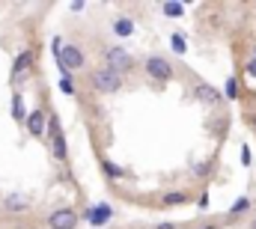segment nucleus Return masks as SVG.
Returning <instances> with one entry per match:
<instances>
[{
    "mask_svg": "<svg viewBox=\"0 0 256 229\" xmlns=\"http://www.w3.org/2000/svg\"><path fill=\"white\" fill-rule=\"evenodd\" d=\"M90 86H92V92H98V96H114V92L122 90V78L102 66V68H96V72L90 74Z\"/></svg>",
    "mask_w": 256,
    "mask_h": 229,
    "instance_id": "1",
    "label": "nucleus"
},
{
    "mask_svg": "<svg viewBox=\"0 0 256 229\" xmlns=\"http://www.w3.org/2000/svg\"><path fill=\"white\" fill-rule=\"evenodd\" d=\"M143 72L149 74V80H158V84H167L176 74L173 62L167 57H161V54H149V57L143 60Z\"/></svg>",
    "mask_w": 256,
    "mask_h": 229,
    "instance_id": "2",
    "label": "nucleus"
},
{
    "mask_svg": "<svg viewBox=\"0 0 256 229\" xmlns=\"http://www.w3.org/2000/svg\"><path fill=\"white\" fill-rule=\"evenodd\" d=\"M57 66H60L63 78H66V74L72 78V72H80V68H86V54H84V48H80V45H66V42H63V51H60Z\"/></svg>",
    "mask_w": 256,
    "mask_h": 229,
    "instance_id": "3",
    "label": "nucleus"
},
{
    "mask_svg": "<svg viewBox=\"0 0 256 229\" xmlns=\"http://www.w3.org/2000/svg\"><path fill=\"white\" fill-rule=\"evenodd\" d=\"M104 68H110L114 74H128L131 68H134V57L128 54L122 45H110L108 51H104Z\"/></svg>",
    "mask_w": 256,
    "mask_h": 229,
    "instance_id": "4",
    "label": "nucleus"
},
{
    "mask_svg": "<svg viewBox=\"0 0 256 229\" xmlns=\"http://www.w3.org/2000/svg\"><path fill=\"white\" fill-rule=\"evenodd\" d=\"M48 143H51V152H54V158L66 164L68 161V146H66V134L63 128H60V122H57V116H48Z\"/></svg>",
    "mask_w": 256,
    "mask_h": 229,
    "instance_id": "5",
    "label": "nucleus"
},
{
    "mask_svg": "<svg viewBox=\"0 0 256 229\" xmlns=\"http://www.w3.org/2000/svg\"><path fill=\"white\" fill-rule=\"evenodd\" d=\"M48 229H78V224H80V218H78V212L74 208H68V206H63V208H54V212H48Z\"/></svg>",
    "mask_w": 256,
    "mask_h": 229,
    "instance_id": "6",
    "label": "nucleus"
},
{
    "mask_svg": "<svg viewBox=\"0 0 256 229\" xmlns=\"http://www.w3.org/2000/svg\"><path fill=\"white\" fill-rule=\"evenodd\" d=\"M24 128L30 131V137L42 140V137H45V131H48V110H42V108H33V110H27Z\"/></svg>",
    "mask_w": 256,
    "mask_h": 229,
    "instance_id": "7",
    "label": "nucleus"
},
{
    "mask_svg": "<svg viewBox=\"0 0 256 229\" xmlns=\"http://www.w3.org/2000/svg\"><path fill=\"white\" fill-rule=\"evenodd\" d=\"M30 68H33V51H21L15 62H12V72H9V80L12 84H21L27 74H30Z\"/></svg>",
    "mask_w": 256,
    "mask_h": 229,
    "instance_id": "8",
    "label": "nucleus"
},
{
    "mask_svg": "<svg viewBox=\"0 0 256 229\" xmlns=\"http://www.w3.org/2000/svg\"><path fill=\"white\" fill-rule=\"evenodd\" d=\"M194 98L202 102V104H220V102H224L220 90H214V86L206 84V80H196V84H194Z\"/></svg>",
    "mask_w": 256,
    "mask_h": 229,
    "instance_id": "9",
    "label": "nucleus"
},
{
    "mask_svg": "<svg viewBox=\"0 0 256 229\" xmlns=\"http://www.w3.org/2000/svg\"><path fill=\"white\" fill-rule=\"evenodd\" d=\"M3 208H6L9 214H27V212L33 208V200L24 196V194H9V196L3 200Z\"/></svg>",
    "mask_w": 256,
    "mask_h": 229,
    "instance_id": "10",
    "label": "nucleus"
},
{
    "mask_svg": "<svg viewBox=\"0 0 256 229\" xmlns=\"http://www.w3.org/2000/svg\"><path fill=\"white\" fill-rule=\"evenodd\" d=\"M110 218H114V206H110V202H96V206L86 212V220H90L92 226H104Z\"/></svg>",
    "mask_w": 256,
    "mask_h": 229,
    "instance_id": "11",
    "label": "nucleus"
},
{
    "mask_svg": "<svg viewBox=\"0 0 256 229\" xmlns=\"http://www.w3.org/2000/svg\"><path fill=\"white\" fill-rule=\"evenodd\" d=\"M114 33H116L120 39H128V36H134V21H131V18H126V15L114 18Z\"/></svg>",
    "mask_w": 256,
    "mask_h": 229,
    "instance_id": "12",
    "label": "nucleus"
},
{
    "mask_svg": "<svg viewBox=\"0 0 256 229\" xmlns=\"http://www.w3.org/2000/svg\"><path fill=\"white\" fill-rule=\"evenodd\" d=\"M12 119L18 125H24V119H27V108H24V96L21 92H12Z\"/></svg>",
    "mask_w": 256,
    "mask_h": 229,
    "instance_id": "13",
    "label": "nucleus"
},
{
    "mask_svg": "<svg viewBox=\"0 0 256 229\" xmlns=\"http://www.w3.org/2000/svg\"><path fill=\"white\" fill-rule=\"evenodd\" d=\"M254 208V202H250V196H238L232 206H230V220H236V218H242V214H248Z\"/></svg>",
    "mask_w": 256,
    "mask_h": 229,
    "instance_id": "14",
    "label": "nucleus"
},
{
    "mask_svg": "<svg viewBox=\"0 0 256 229\" xmlns=\"http://www.w3.org/2000/svg\"><path fill=\"white\" fill-rule=\"evenodd\" d=\"M185 200H188L185 190H167V194H164V206H182Z\"/></svg>",
    "mask_w": 256,
    "mask_h": 229,
    "instance_id": "15",
    "label": "nucleus"
},
{
    "mask_svg": "<svg viewBox=\"0 0 256 229\" xmlns=\"http://www.w3.org/2000/svg\"><path fill=\"white\" fill-rule=\"evenodd\" d=\"M161 12H164L167 18H179V15L185 12V3H164V6H161Z\"/></svg>",
    "mask_w": 256,
    "mask_h": 229,
    "instance_id": "16",
    "label": "nucleus"
},
{
    "mask_svg": "<svg viewBox=\"0 0 256 229\" xmlns=\"http://www.w3.org/2000/svg\"><path fill=\"white\" fill-rule=\"evenodd\" d=\"M170 48H173L176 54H185V51H188V45H185V36H182V33H173V36H170Z\"/></svg>",
    "mask_w": 256,
    "mask_h": 229,
    "instance_id": "17",
    "label": "nucleus"
},
{
    "mask_svg": "<svg viewBox=\"0 0 256 229\" xmlns=\"http://www.w3.org/2000/svg\"><path fill=\"white\" fill-rule=\"evenodd\" d=\"M102 170L108 172L110 178H122V176H126V170H122V167H116L114 161H102Z\"/></svg>",
    "mask_w": 256,
    "mask_h": 229,
    "instance_id": "18",
    "label": "nucleus"
},
{
    "mask_svg": "<svg viewBox=\"0 0 256 229\" xmlns=\"http://www.w3.org/2000/svg\"><path fill=\"white\" fill-rule=\"evenodd\" d=\"M220 96H226V98H238V80H236V78H226V86H224Z\"/></svg>",
    "mask_w": 256,
    "mask_h": 229,
    "instance_id": "19",
    "label": "nucleus"
},
{
    "mask_svg": "<svg viewBox=\"0 0 256 229\" xmlns=\"http://www.w3.org/2000/svg\"><path fill=\"white\" fill-rule=\"evenodd\" d=\"M191 172L196 176V178H200V176H208V172H212V164H208V161H202V164H196Z\"/></svg>",
    "mask_w": 256,
    "mask_h": 229,
    "instance_id": "20",
    "label": "nucleus"
},
{
    "mask_svg": "<svg viewBox=\"0 0 256 229\" xmlns=\"http://www.w3.org/2000/svg\"><path fill=\"white\" fill-rule=\"evenodd\" d=\"M60 51H63V39L54 36V39H51V54H54V60H60Z\"/></svg>",
    "mask_w": 256,
    "mask_h": 229,
    "instance_id": "21",
    "label": "nucleus"
},
{
    "mask_svg": "<svg viewBox=\"0 0 256 229\" xmlns=\"http://www.w3.org/2000/svg\"><path fill=\"white\" fill-rule=\"evenodd\" d=\"M60 90H63L66 96H74V84H72V78H68V74L60 80Z\"/></svg>",
    "mask_w": 256,
    "mask_h": 229,
    "instance_id": "22",
    "label": "nucleus"
},
{
    "mask_svg": "<svg viewBox=\"0 0 256 229\" xmlns=\"http://www.w3.org/2000/svg\"><path fill=\"white\" fill-rule=\"evenodd\" d=\"M250 161H254L250 149H248V146H242V164H244V167H250Z\"/></svg>",
    "mask_w": 256,
    "mask_h": 229,
    "instance_id": "23",
    "label": "nucleus"
},
{
    "mask_svg": "<svg viewBox=\"0 0 256 229\" xmlns=\"http://www.w3.org/2000/svg\"><path fill=\"white\" fill-rule=\"evenodd\" d=\"M68 9H72V12H84L86 3H84V0H74V3H68Z\"/></svg>",
    "mask_w": 256,
    "mask_h": 229,
    "instance_id": "24",
    "label": "nucleus"
},
{
    "mask_svg": "<svg viewBox=\"0 0 256 229\" xmlns=\"http://www.w3.org/2000/svg\"><path fill=\"white\" fill-rule=\"evenodd\" d=\"M244 68H248V74H250V78H256V60L254 57L248 60V66H244Z\"/></svg>",
    "mask_w": 256,
    "mask_h": 229,
    "instance_id": "25",
    "label": "nucleus"
},
{
    "mask_svg": "<svg viewBox=\"0 0 256 229\" xmlns=\"http://www.w3.org/2000/svg\"><path fill=\"white\" fill-rule=\"evenodd\" d=\"M155 229H179V226H176L173 220H164V224H158V226H155Z\"/></svg>",
    "mask_w": 256,
    "mask_h": 229,
    "instance_id": "26",
    "label": "nucleus"
},
{
    "mask_svg": "<svg viewBox=\"0 0 256 229\" xmlns=\"http://www.w3.org/2000/svg\"><path fill=\"white\" fill-rule=\"evenodd\" d=\"M202 229H218V226H214V224H208V226H202Z\"/></svg>",
    "mask_w": 256,
    "mask_h": 229,
    "instance_id": "27",
    "label": "nucleus"
},
{
    "mask_svg": "<svg viewBox=\"0 0 256 229\" xmlns=\"http://www.w3.org/2000/svg\"><path fill=\"white\" fill-rule=\"evenodd\" d=\"M250 229H256V218H254V220H250Z\"/></svg>",
    "mask_w": 256,
    "mask_h": 229,
    "instance_id": "28",
    "label": "nucleus"
},
{
    "mask_svg": "<svg viewBox=\"0 0 256 229\" xmlns=\"http://www.w3.org/2000/svg\"><path fill=\"white\" fill-rule=\"evenodd\" d=\"M254 60H256V42H254Z\"/></svg>",
    "mask_w": 256,
    "mask_h": 229,
    "instance_id": "29",
    "label": "nucleus"
},
{
    "mask_svg": "<svg viewBox=\"0 0 256 229\" xmlns=\"http://www.w3.org/2000/svg\"><path fill=\"white\" fill-rule=\"evenodd\" d=\"M254 128H256V114H254Z\"/></svg>",
    "mask_w": 256,
    "mask_h": 229,
    "instance_id": "30",
    "label": "nucleus"
}]
</instances>
